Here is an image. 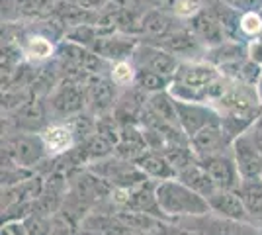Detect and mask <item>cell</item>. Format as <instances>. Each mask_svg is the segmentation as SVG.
Listing matches in <instances>:
<instances>
[{
  "instance_id": "obj_21",
  "label": "cell",
  "mask_w": 262,
  "mask_h": 235,
  "mask_svg": "<svg viewBox=\"0 0 262 235\" xmlns=\"http://www.w3.org/2000/svg\"><path fill=\"white\" fill-rule=\"evenodd\" d=\"M135 165L141 168V173L147 177L149 180H155V182H161V180H168V179H176V170L174 167L170 165V161L159 153V151H145L137 161Z\"/></svg>"
},
{
  "instance_id": "obj_10",
  "label": "cell",
  "mask_w": 262,
  "mask_h": 235,
  "mask_svg": "<svg viewBox=\"0 0 262 235\" xmlns=\"http://www.w3.org/2000/svg\"><path fill=\"white\" fill-rule=\"evenodd\" d=\"M47 114H49L47 102L33 96L32 100L26 102L18 110L10 112L8 120H10V123L14 125L16 132H22V134H41L45 127L49 125Z\"/></svg>"
},
{
  "instance_id": "obj_15",
  "label": "cell",
  "mask_w": 262,
  "mask_h": 235,
  "mask_svg": "<svg viewBox=\"0 0 262 235\" xmlns=\"http://www.w3.org/2000/svg\"><path fill=\"white\" fill-rule=\"evenodd\" d=\"M188 28L192 30V34L198 37V41L204 45L206 49L217 47L223 41H227L229 37L225 34V28L221 26L217 18L213 16V12L202 10L200 14H196L192 20H188Z\"/></svg>"
},
{
  "instance_id": "obj_29",
  "label": "cell",
  "mask_w": 262,
  "mask_h": 235,
  "mask_svg": "<svg viewBox=\"0 0 262 235\" xmlns=\"http://www.w3.org/2000/svg\"><path fill=\"white\" fill-rule=\"evenodd\" d=\"M200 12H202L200 0H174V4L170 8V14L176 20H192Z\"/></svg>"
},
{
  "instance_id": "obj_24",
  "label": "cell",
  "mask_w": 262,
  "mask_h": 235,
  "mask_svg": "<svg viewBox=\"0 0 262 235\" xmlns=\"http://www.w3.org/2000/svg\"><path fill=\"white\" fill-rule=\"evenodd\" d=\"M147 108L161 118L163 122L178 125V110H176V98L166 90V92H157L147 96ZM180 127V125H178Z\"/></svg>"
},
{
  "instance_id": "obj_16",
  "label": "cell",
  "mask_w": 262,
  "mask_h": 235,
  "mask_svg": "<svg viewBox=\"0 0 262 235\" xmlns=\"http://www.w3.org/2000/svg\"><path fill=\"white\" fill-rule=\"evenodd\" d=\"M209 210L219 218H227V220H235V222H249V213L245 208V202L241 198L239 190H215L208 198Z\"/></svg>"
},
{
  "instance_id": "obj_17",
  "label": "cell",
  "mask_w": 262,
  "mask_h": 235,
  "mask_svg": "<svg viewBox=\"0 0 262 235\" xmlns=\"http://www.w3.org/2000/svg\"><path fill=\"white\" fill-rule=\"evenodd\" d=\"M176 30L174 16L168 10H163L159 6L149 8L141 18V35H145L147 44H159L166 35H170Z\"/></svg>"
},
{
  "instance_id": "obj_28",
  "label": "cell",
  "mask_w": 262,
  "mask_h": 235,
  "mask_svg": "<svg viewBox=\"0 0 262 235\" xmlns=\"http://www.w3.org/2000/svg\"><path fill=\"white\" fill-rule=\"evenodd\" d=\"M239 34L251 41L262 37V14L256 10H247L239 16Z\"/></svg>"
},
{
  "instance_id": "obj_20",
  "label": "cell",
  "mask_w": 262,
  "mask_h": 235,
  "mask_svg": "<svg viewBox=\"0 0 262 235\" xmlns=\"http://www.w3.org/2000/svg\"><path fill=\"white\" fill-rule=\"evenodd\" d=\"M176 179L180 180V182H184L186 186H190L194 192L202 194L204 198H209L213 192L217 190L215 184H213V180H211V177L208 175V170L204 168V165L200 163L198 157L190 165H186L184 168H180V170L176 173Z\"/></svg>"
},
{
  "instance_id": "obj_6",
  "label": "cell",
  "mask_w": 262,
  "mask_h": 235,
  "mask_svg": "<svg viewBox=\"0 0 262 235\" xmlns=\"http://www.w3.org/2000/svg\"><path fill=\"white\" fill-rule=\"evenodd\" d=\"M176 110H178V125L188 135V139L208 125L221 123V114L211 104L176 100Z\"/></svg>"
},
{
  "instance_id": "obj_33",
  "label": "cell",
  "mask_w": 262,
  "mask_h": 235,
  "mask_svg": "<svg viewBox=\"0 0 262 235\" xmlns=\"http://www.w3.org/2000/svg\"><path fill=\"white\" fill-rule=\"evenodd\" d=\"M249 135L252 137L254 145L258 147V151L262 153V114H260V118L252 123V127L249 130Z\"/></svg>"
},
{
  "instance_id": "obj_5",
  "label": "cell",
  "mask_w": 262,
  "mask_h": 235,
  "mask_svg": "<svg viewBox=\"0 0 262 235\" xmlns=\"http://www.w3.org/2000/svg\"><path fill=\"white\" fill-rule=\"evenodd\" d=\"M176 224L188 227L198 235H262V229L249 222H235L227 218H219L215 213H206L198 218H184Z\"/></svg>"
},
{
  "instance_id": "obj_12",
  "label": "cell",
  "mask_w": 262,
  "mask_h": 235,
  "mask_svg": "<svg viewBox=\"0 0 262 235\" xmlns=\"http://www.w3.org/2000/svg\"><path fill=\"white\" fill-rule=\"evenodd\" d=\"M231 153H233V159L237 163V168H239L243 179L262 177V153L258 151V147L254 145L249 132L233 139Z\"/></svg>"
},
{
  "instance_id": "obj_35",
  "label": "cell",
  "mask_w": 262,
  "mask_h": 235,
  "mask_svg": "<svg viewBox=\"0 0 262 235\" xmlns=\"http://www.w3.org/2000/svg\"><path fill=\"white\" fill-rule=\"evenodd\" d=\"M254 90H256V94H258V100L262 102V73H260V78H258V82H256V87H254Z\"/></svg>"
},
{
  "instance_id": "obj_19",
  "label": "cell",
  "mask_w": 262,
  "mask_h": 235,
  "mask_svg": "<svg viewBox=\"0 0 262 235\" xmlns=\"http://www.w3.org/2000/svg\"><path fill=\"white\" fill-rule=\"evenodd\" d=\"M80 227L96 235H133L118 212H90Z\"/></svg>"
},
{
  "instance_id": "obj_4",
  "label": "cell",
  "mask_w": 262,
  "mask_h": 235,
  "mask_svg": "<svg viewBox=\"0 0 262 235\" xmlns=\"http://www.w3.org/2000/svg\"><path fill=\"white\" fill-rule=\"evenodd\" d=\"M86 108V82L61 78L57 89L47 96V110L59 120H71Z\"/></svg>"
},
{
  "instance_id": "obj_25",
  "label": "cell",
  "mask_w": 262,
  "mask_h": 235,
  "mask_svg": "<svg viewBox=\"0 0 262 235\" xmlns=\"http://www.w3.org/2000/svg\"><path fill=\"white\" fill-rule=\"evenodd\" d=\"M172 84V78L159 75L149 69H137V77H135V89L141 90L145 96H151L157 92H166Z\"/></svg>"
},
{
  "instance_id": "obj_9",
  "label": "cell",
  "mask_w": 262,
  "mask_h": 235,
  "mask_svg": "<svg viewBox=\"0 0 262 235\" xmlns=\"http://www.w3.org/2000/svg\"><path fill=\"white\" fill-rule=\"evenodd\" d=\"M116 84L112 82V78L106 75L98 77H90L86 80V106L92 110L94 116H108L114 112L116 104H118V94H116Z\"/></svg>"
},
{
  "instance_id": "obj_14",
  "label": "cell",
  "mask_w": 262,
  "mask_h": 235,
  "mask_svg": "<svg viewBox=\"0 0 262 235\" xmlns=\"http://www.w3.org/2000/svg\"><path fill=\"white\" fill-rule=\"evenodd\" d=\"M141 39L137 35H127V34H112L100 37L96 45H94V53L104 57L110 63L116 61H123V59H131L135 49L139 47Z\"/></svg>"
},
{
  "instance_id": "obj_32",
  "label": "cell",
  "mask_w": 262,
  "mask_h": 235,
  "mask_svg": "<svg viewBox=\"0 0 262 235\" xmlns=\"http://www.w3.org/2000/svg\"><path fill=\"white\" fill-rule=\"evenodd\" d=\"M159 235H198V233L192 231V229H188V227H182V225L176 224V222H166L163 231Z\"/></svg>"
},
{
  "instance_id": "obj_3",
  "label": "cell",
  "mask_w": 262,
  "mask_h": 235,
  "mask_svg": "<svg viewBox=\"0 0 262 235\" xmlns=\"http://www.w3.org/2000/svg\"><path fill=\"white\" fill-rule=\"evenodd\" d=\"M45 159H49V155L39 134L18 132L14 137H8L2 147V165H18L32 170L33 167L41 165Z\"/></svg>"
},
{
  "instance_id": "obj_8",
  "label": "cell",
  "mask_w": 262,
  "mask_h": 235,
  "mask_svg": "<svg viewBox=\"0 0 262 235\" xmlns=\"http://www.w3.org/2000/svg\"><path fill=\"white\" fill-rule=\"evenodd\" d=\"M131 61L137 65V69H149V71H155V73L164 75V77L168 78L174 77L176 69L180 65L178 57H174L170 51L163 49L161 45L143 44V41L135 49Z\"/></svg>"
},
{
  "instance_id": "obj_13",
  "label": "cell",
  "mask_w": 262,
  "mask_h": 235,
  "mask_svg": "<svg viewBox=\"0 0 262 235\" xmlns=\"http://www.w3.org/2000/svg\"><path fill=\"white\" fill-rule=\"evenodd\" d=\"M231 143H233V139L225 134V130L221 127V123L208 125L202 132H198L194 137H190V147H192V151H194V155L198 159L217 155V153H225V151L231 149Z\"/></svg>"
},
{
  "instance_id": "obj_23",
  "label": "cell",
  "mask_w": 262,
  "mask_h": 235,
  "mask_svg": "<svg viewBox=\"0 0 262 235\" xmlns=\"http://www.w3.org/2000/svg\"><path fill=\"white\" fill-rule=\"evenodd\" d=\"M155 45H161L163 49L170 51L174 57H192L200 47L204 45L198 41V37L192 34L190 28H176L170 35H166L163 41Z\"/></svg>"
},
{
  "instance_id": "obj_11",
  "label": "cell",
  "mask_w": 262,
  "mask_h": 235,
  "mask_svg": "<svg viewBox=\"0 0 262 235\" xmlns=\"http://www.w3.org/2000/svg\"><path fill=\"white\" fill-rule=\"evenodd\" d=\"M39 135H41V141H43L49 159H61V157L69 155L80 143L75 127L69 122L49 123Z\"/></svg>"
},
{
  "instance_id": "obj_27",
  "label": "cell",
  "mask_w": 262,
  "mask_h": 235,
  "mask_svg": "<svg viewBox=\"0 0 262 235\" xmlns=\"http://www.w3.org/2000/svg\"><path fill=\"white\" fill-rule=\"evenodd\" d=\"M16 18H41L47 12H53L51 0H12Z\"/></svg>"
},
{
  "instance_id": "obj_31",
  "label": "cell",
  "mask_w": 262,
  "mask_h": 235,
  "mask_svg": "<svg viewBox=\"0 0 262 235\" xmlns=\"http://www.w3.org/2000/svg\"><path fill=\"white\" fill-rule=\"evenodd\" d=\"M71 2H75L77 6L88 12H94V14H102L110 4V0H71Z\"/></svg>"
},
{
  "instance_id": "obj_30",
  "label": "cell",
  "mask_w": 262,
  "mask_h": 235,
  "mask_svg": "<svg viewBox=\"0 0 262 235\" xmlns=\"http://www.w3.org/2000/svg\"><path fill=\"white\" fill-rule=\"evenodd\" d=\"M2 235H30V227L26 220H10L2 222Z\"/></svg>"
},
{
  "instance_id": "obj_34",
  "label": "cell",
  "mask_w": 262,
  "mask_h": 235,
  "mask_svg": "<svg viewBox=\"0 0 262 235\" xmlns=\"http://www.w3.org/2000/svg\"><path fill=\"white\" fill-rule=\"evenodd\" d=\"M247 51H249V59H252V61H256L258 65H262V37L251 41V45L247 47Z\"/></svg>"
},
{
  "instance_id": "obj_26",
  "label": "cell",
  "mask_w": 262,
  "mask_h": 235,
  "mask_svg": "<svg viewBox=\"0 0 262 235\" xmlns=\"http://www.w3.org/2000/svg\"><path fill=\"white\" fill-rule=\"evenodd\" d=\"M108 77L118 89H131L135 84V77H137V65L131 59L116 61L110 65Z\"/></svg>"
},
{
  "instance_id": "obj_7",
  "label": "cell",
  "mask_w": 262,
  "mask_h": 235,
  "mask_svg": "<svg viewBox=\"0 0 262 235\" xmlns=\"http://www.w3.org/2000/svg\"><path fill=\"white\" fill-rule=\"evenodd\" d=\"M200 163L208 170L215 188H219V190H237L239 188L243 177H241L239 168H237V163L233 159L231 149L225 153H217V155L202 157Z\"/></svg>"
},
{
  "instance_id": "obj_36",
  "label": "cell",
  "mask_w": 262,
  "mask_h": 235,
  "mask_svg": "<svg viewBox=\"0 0 262 235\" xmlns=\"http://www.w3.org/2000/svg\"><path fill=\"white\" fill-rule=\"evenodd\" d=\"M133 235H137V233H133Z\"/></svg>"
},
{
  "instance_id": "obj_18",
  "label": "cell",
  "mask_w": 262,
  "mask_h": 235,
  "mask_svg": "<svg viewBox=\"0 0 262 235\" xmlns=\"http://www.w3.org/2000/svg\"><path fill=\"white\" fill-rule=\"evenodd\" d=\"M22 51H24V59L30 65L41 67L45 63H51L55 57H57V45L51 41L49 35L30 34V35H24Z\"/></svg>"
},
{
  "instance_id": "obj_22",
  "label": "cell",
  "mask_w": 262,
  "mask_h": 235,
  "mask_svg": "<svg viewBox=\"0 0 262 235\" xmlns=\"http://www.w3.org/2000/svg\"><path fill=\"white\" fill-rule=\"evenodd\" d=\"M237 190H239L241 198L245 202L251 224L262 229V177L243 179Z\"/></svg>"
},
{
  "instance_id": "obj_2",
  "label": "cell",
  "mask_w": 262,
  "mask_h": 235,
  "mask_svg": "<svg viewBox=\"0 0 262 235\" xmlns=\"http://www.w3.org/2000/svg\"><path fill=\"white\" fill-rule=\"evenodd\" d=\"M219 77V69L208 61H180L168 92L176 100L209 104V90Z\"/></svg>"
},
{
  "instance_id": "obj_1",
  "label": "cell",
  "mask_w": 262,
  "mask_h": 235,
  "mask_svg": "<svg viewBox=\"0 0 262 235\" xmlns=\"http://www.w3.org/2000/svg\"><path fill=\"white\" fill-rule=\"evenodd\" d=\"M155 194H157L159 208L168 222H178L184 218H198V216H206L211 212L208 198L194 192L178 179L157 182Z\"/></svg>"
}]
</instances>
